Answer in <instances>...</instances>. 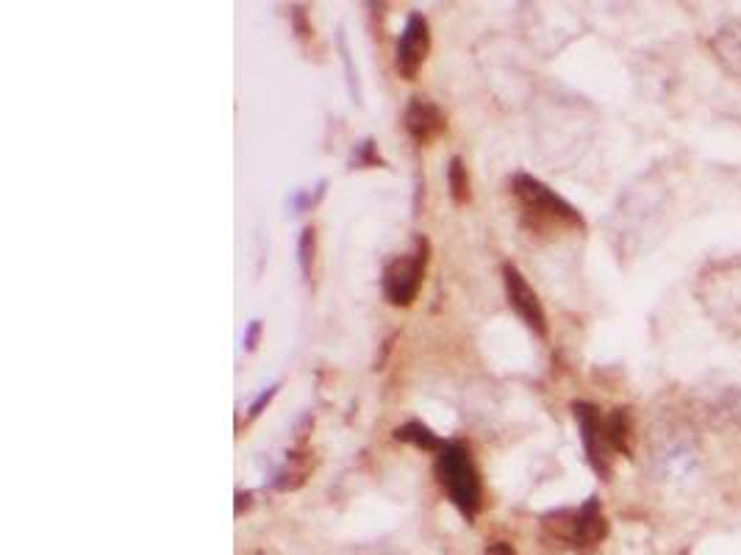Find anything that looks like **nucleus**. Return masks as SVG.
<instances>
[{
    "mask_svg": "<svg viewBox=\"0 0 741 555\" xmlns=\"http://www.w3.org/2000/svg\"><path fill=\"white\" fill-rule=\"evenodd\" d=\"M436 478L450 497V503L467 519H475L481 511V475L472 461L467 444L445 442L436 458Z\"/></svg>",
    "mask_w": 741,
    "mask_h": 555,
    "instance_id": "nucleus-1",
    "label": "nucleus"
},
{
    "mask_svg": "<svg viewBox=\"0 0 741 555\" xmlns=\"http://www.w3.org/2000/svg\"><path fill=\"white\" fill-rule=\"evenodd\" d=\"M511 192L522 203V209L533 214V217H539V220L561 222V225H569V228H583L586 225L581 211L575 209L572 203H567L561 195H556L550 186L542 184L539 178H533V175H514L511 178Z\"/></svg>",
    "mask_w": 741,
    "mask_h": 555,
    "instance_id": "nucleus-2",
    "label": "nucleus"
},
{
    "mask_svg": "<svg viewBox=\"0 0 741 555\" xmlns=\"http://www.w3.org/2000/svg\"><path fill=\"white\" fill-rule=\"evenodd\" d=\"M425 264H428V239H417L414 253L408 256H397L386 264L383 270V297L392 306H411L417 295H420L422 275H425Z\"/></svg>",
    "mask_w": 741,
    "mask_h": 555,
    "instance_id": "nucleus-3",
    "label": "nucleus"
},
{
    "mask_svg": "<svg viewBox=\"0 0 741 555\" xmlns=\"http://www.w3.org/2000/svg\"><path fill=\"white\" fill-rule=\"evenodd\" d=\"M544 525L553 528L561 539H567L575 547H592V544L603 542L608 533V522L603 517V511H600V500L597 497H589L578 511H556V514H550Z\"/></svg>",
    "mask_w": 741,
    "mask_h": 555,
    "instance_id": "nucleus-4",
    "label": "nucleus"
},
{
    "mask_svg": "<svg viewBox=\"0 0 741 555\" xmlns=\"http://www.w3.org/2000/svg\"><path fill=\"white\" fill-rule=\"evenodd\" d=\"M428 50H431V25L420 12H411L395 50V70L400 73V78L414 81L428 59Z\"/></svg>",
    "mask_w": 741,
    "mask_h": 555,
    "instance_id": "nucleus-5",
    "label": "nucleus"
},
{
    "mask_svg": "<svg viewBox=\"0 0 741 555\" xmlns=\"http://www.w3.org/2000/svg\"><path fill=\"white\" fill-rule=\"evenodd\" d=\"M572 411H575V420L581 428V442L589 464L600 478H608L611 475V456H608L611 447H608L606 420L600 417V408L592 406V403H575Z\"/></svg>",
    "mask_w": 741,
    "mask_h": 555,
    "instance_id": "nucleus-6",
    "label": "nucleus"
},
{
    "mask_svg": "<svg viewBox=\"0 0 741 555\" xmlns=\"http://www.w3.org/2000/svg\"><path fill=\"white\" fill-rule=\"evenodd\" d=\"M503 284H506V297L508 306L514 309L519 320L525 322L536 336H547V314L542 309V300L533 292L531 284L525 281V275L514 267V264H506L503 267Z\"/></svg>",
    "mask_w": 741,
    "mask_h": 555,
    "instance_id": "nucleus-7",
    "label": "nucleus"
},
{
    "mask_svg": "<svg viewBox=\"0 0 741 555\" xmlns=\"http://www.w3.org/2000/svg\"><path fill=\"white\" fill-rule=\"evenodd\" d=\"M403 125H406L408 136H411L414 142H420V145L433 142V139L447 128L442 109H439L433 100L422 98V95L408 100L406 114H403Z\"/></svg>",
    "mask_w": 741,
    "mask_h": 555,
    "instance_id": "nucleus-8",
    "label": "nucleus"
},
{
    "mask_svg": "<svg viewBox=\"0 0 741 555\" xmlns=\"http://www.w3.org/2000/svg\"><path fill=\"white\" fill-rule=\"evenodd\" d=\"M711 48H714V53H717L719 64H722L730 75L741 78V23L739 20L722 25V28L717 31V37L711 39Z\"/></svg>",
    "mask_w": 741,
    "mask_h": 555,
    "instance_id": "nucleus-9",
    "label": "nucleus"
},
{
    "mask_svg": "<svg viewBox=\"0 0 741 555\" xmlns=\"http://www.w3.org/2000/svg\"><path fill=\"white\" fill-rule=\"evenodd\" d=\"M606 439L614 453L630 456V414L628 408H614L606 417Z\"/></svg>",
    "mask_w": 741,
    "mask_h": 555,
    "instance_id": "nucleus-10",
    "label": "nucleus"
},
{
    "mask_svg": "<svg viewBox=\"0 0 741 555\" xmlns=\"http://www.w3.org/2000/svg\"><path fill=\"white\" fill-rule=\"evenodd\" d=\"M395 439L397 442H406V444H414V447H420V450H442V439L436 436V433L428 428V425H422V422H406V425H400V428H395Z\"/></svg>",
    "mask_w": 741,
    "mask_h": 555,
    "instance_id": "nucleus-11",
    "label": "nucleus"
},
{
    "mask_svg": "<svg viewBox=\"0 0 741 555\" xmlns=\"http://www.w3.org/2000/svg\"><path fill=\"white\" fill-rule=\"evenodd\" d=\"M447 186H450V195H453L456 206H464L470 200V175H467V167L458 156H453L450 167H447Z\"/></svg>",
    "mask_w": 741,
    "mask_h": 555,
    "instance_id": "nucleus-12",
    "label": "nucleus"
},
{
    "mask_svg": "<svg viewBox=\"0 0 741 555\" xmlns=\"http://www.w3.org/2000/svg\"><path fill=\"white\" fill-rule=\"evenodd\" d=\"M314 250H317V234L314 228H303L300 242H297V261H300V272L306 281H311V270H314Z\"/></svg>",
    "mask_w": 741,
    "mask_h": 555,
    "instance_id": "nucleus-13",
    "label": "nucleus"
},
{
    "mask_svg": "<svg viewBox=\"0 0 741 555\" xmlns=\"http://www.w3.org/2000/svg\"><path fill=\"white\" fill-rule=\"evenodd\" d=\"M378 153H375V142L372 139H364L361 145H356L353 150V164H359V167H372V164H378Z\"/></svg>",
    "mask_w": 741,
    "mask_h": 555,
    "instance_id": "nucleus-14",
    "label": "nucleus"
},
{
    "mask_svg": "<svg viewBox=\"0 0 741 555\" xmlns=\"http://www.w3.org/2000/svg\"><path fill=\"white\" fill-rule=\"evenodd\" d=\"M275 392H278V383H275V386H270L267 392H261V395L253 400V406L247 408V414H250V417H259L261 411H264V406H270V400L275 397Z\"/></svg>",
    "mask_w": 741,
    "mask_h": 555,
    "instance_id": "nucleus-15",
    "label": "nucleus"
},
{
    "mask_svg": "<svg viewBox=\"0 0 741 555\" xmlns=\"http://www.w3.org/2000/svg\"><path fill=\"white\" fill-rule=\"evenodd\" d=\"M259 336H261V320H253L250 325H247L245 339H242V345H245L247 353H250V350H256V345H259Z\"/></svg>",
    "mask_w": 741,
    "mask_h": 555,
    "instance_id": "nucleus-16",
    "label": "nucleus"
},
{
    "mask_svg": "<svg viewBox=\"0 0 741 555\" xmlns=\"http://www.w3.org/2000/svg\"><path fill=\"white\" fill-rule=\"evenodd\" d=\"M483 555H517V550L508 542H492L483 550Z\"/></svg>",
    "mask_w": 741,
    "mask_h": 555,
    "instance_id": "nucleus-17",
    "label": "nucleus"
}]
</instances>
